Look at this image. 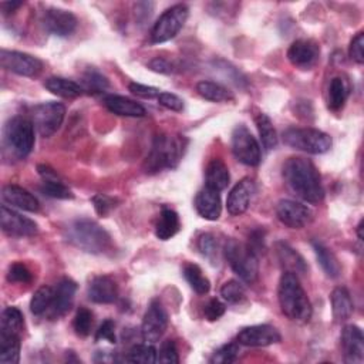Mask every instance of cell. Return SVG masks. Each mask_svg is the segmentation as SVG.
I'll return each mask as SVG.
<instances>
[{"label": "cell", "instance_id": "42", "mask_svg": "<svg viewBox=\"0 0 364 364\" xmlns=\"http://www.w3.org/2000/svg\"><path fill=\"white\" fill-rule=\"evenodd\" d=\"M239 353H240L239 343H229L218 349L209 361L212 364H230L238 360Z\"/></svg>", "mask_w": 364, "mask_h": 364}, {"label": "cell", "instance_id": "56", "mask_svg": "<svg viewBox=\"0 0 364 364\" xmlns=\"http://www.w3.org/2000/svg\"><path fill=\"white\" fill-rule=\"evenodd\" d=\"M363 225H364V221L361 219L358 222V225H357V236H358L360 240H363V238H364V235H363Z\"/></svg>", "mask_w": 364, "mask_h": 364}, {"label": "cell", "instance_id": "54", "mask_svg": "<svg viewBox=\"0 0 364 364\" xmlns=\"http://www.w3.org/2000/svg\"><path fill=\"white\" fill-rule=\"evenodd\" d=\"M37 171H39L40 176L43 178V181H54V179H58V175L54 172V169H51V168L47 167V165H39V167H37Z\"/></svg>", "mask_w": 364, "mask_h": 364}, {"label": "cell", "instance_id": "8", "mask_svg": "<svg viewBox=\"0 0 364 364\" xmlns=\"http://www.w3.org/2000/svg\"><path fill=\"white\" fill-rule=\"evenodd\" d=\"M188 13L190 11L186 5H175L167 9L152 26L151 41L160 44L174 39L181 32V29L184 27L188 19Z\"/></svg>", "mask_w": 364, "mask_h": 364}, {"label": "cell", "instance_id": "5", "mask_svg": "<svg viewBox=\"0 0 364 364\" xmlns=\"http://www.w3.org/2000/svg\"><path fill=\"white\" fill-rule=\"evenodd\" d=\"M34 126L25 117H13L5 124L4 145L16 160L26 158L34 147Z\"/></svg>", "mask_w": 364, "mask_h": 364}, {"label": "cell", "instance_id": "11", "mask_svg": "<svg viewBox=\"0 0 364 364\" xmlns=\"http://www.w3.org/2000/svg\"><path fill=\"white\" fill-rule=\"evenodd\" d=\"M0 65L8 72L23 77H36L43 70V63L37 57L15 50L0 51Z\"/></svg>", "mask_w": 364, "mask_h": 364}, {"label": "cell", "instance_id": "7", "mask_svg": "<svg viewBox=\"0 0 364 364\" xmlns=\"http://www.w3.org/2000/svg\"><path fill=\"white\" fill-rule=\"evenodd\" d=\"M283 141L293 150L312 155L325 154L332 148V138L316 129H289L283 133Z\"/></svg>", "mask_w": 364, "mask_h": 364}, {"label": "cell", "instance_id": "53", "mask_svg": "<svg viewBox=\"0 0 364 364\" xmlns=\"http://www.w3.org/2000/svg\"><path fill=\"white\" fill-rule=\"evenodd\" d=\"M148 67H150V70H152L155 73H161V74H171L174 72L172 65L168 62V60H165L162 57L152 58L148 63Z\"/></svg>", "mask_w": 364, "mask_h": 364}, {"label": "cell", "instance_id": "3", "mask_svg": "<svg viewBox=\"0 0 364 364\" xmlns=\"http://www.w3.org/2000/svg\"><path fill=\"white\" fill-rule=\"evenodd\" d=\"M67 240L87 254H105L111 249V236L91 219H76L67 226Z\"/></svg>", "mask_w": 364, "mask_h": 364}, {"label": "cell", "instance_id": "49", "mask_svg": "<svg viewBox=\"0 0 364 364\" xmlns=\"http://www.w3.org/2000/svg\"><path fill=\"white\" fill-rule=\"evenodd\" d=\"M204 315L209 322H215L225 315V305L218 299H211L204 308Z\"/></svg>", "mask_w": 364, "mask_h": 364}, {"label": "cell", "instance_id": "23", "mask_svg": "<svg viewBox=\"0 0 364 364\" xmlns=\"http://www.w3.org/2000/svg\"><path fill=\"white\" fill-rule=\"evenodd\" d=\"M118 296V287L110 276H96L89 285V299L98 305L114 303Z\"/></svg>", "mask_w": 364, "mask_h": 364}, {"label": "cell", "instance_id": "28", "mask_svg": "<svg viewBox=\"0 0 364 364\" xmlns=\"http://www.w3.org/2000/svg\"><path fill=\"white\" fill-rule=\"evenodd\" d=\"M181 229L179 216L175 211L164 208L155 222V236L161 240H168L174 238Z\"/></svg>", "mask_w": 364, "mask_h": 364}, {"label": "cell", "instance_id": "32", "mask_svg": "<svg viewBox=\"0 0 364 364\" xmlns=\"http://www.w3.org/2000/svg\"><path fill=\"white\" fill-rule=\"evenodd\" d=\"M313 248H315L316 258H318L322 269L325 271V273L332 279L339 278L340 272H342V266H340L337 258L334 256V254L329 248H326L325 245L318 244V242H315Z\"/></svg>", "mask_w": 364, "mask_h": 364}, {"label": "cell", "instance_id": "20", "mask_svg": "<svg viewBox=\"0 0 364 364\" xmlns=\"http://www.w3.org/2000/svg\"><path fill=\"white\" fill-rule=\"evenodd\" d=\"M77 292V283L72 279H63L54 290L53 305L48 309L51 319H58L65 316L73 306L74 296Z\"/></svg>", "mask_w": 364, "mask_h": 364}, {"label": "cell", "instance_id": "19", "mask_svg": "<svg viewBox=\"0 0 364 364\" xmlns=\"http://www.w3.org/2000/svg\"><path fill=\"white\" fill-rule=\"evenodd\" d=\"M344 360L350 364H361L364 360V337L360 327L349 325L342 332Z\"/></svg>", "mask_w": 364, "mask_h": 364}, {"label": "cell", "instance_id": "36", "mask_svg": "<svg viewBox=\"0 0 364 364\" xmlns=\"http://www.w3.org/2000/svg\"><path fill=\"white\" fill-rule=\"evenodd\" d=\"M53 300H54V289L50 286H41L39 287L32 300H30V311L33 315L40 316L43 313H46L51 305H53Z\"/></svg>", "mask_w": 364, "mask_h": 364}, {"label": "cell", "instance_id": "18", "mask_svg": "<svg viewBox=\"0 0 364 364\" xmlns=\"http://www.w3.org/2000/svg\"><path fill=\"white\" fill-rule=\"evenodd\" d=\"M255 194V182L251 178L240 179L232 188L226 200L228 212L232 216H239L245 214L251 205V200Z\"/></svg>", "mask_w": 364, "mask_h": 364}, {"label": "cell", "instance_id": "44", "mask_svg": "<svg viewBox=\"0 0 364 364\" xmlns=\"http://www.w3.org/2000/svg\"><path fill=\"white\" fill-rule=\"evenodd\" d=\"M198 249L201 254L208 258L209 261H214L218 254V242L216 238L212 233H204L198 239Z\"/></svg>", "mask_w": 364, "mask_h": 364}, {"label": "cell", "instance_id": "15", "mask_svg": "<svg viewBox=\"0 0 364 364\" xmlns=\"http://www.w3.org/2000/svg\"><path fill=\"white\" fill-rule=\"evenodd\" d=\"M238 343L247 347H268L282 340L276 327L269 325H256L244 327L238 333Z\"/></svg>", "mask_w": 364, "mask_h": 364}, {"label": "cell", "instance_id": "43", "mask_svg": "<svg viewBox=\"0 0 364 364\" xmlns=\"http://www.w3.org/2000/svg\"><path fill=\"white\" fill-rule=\"evenodd\" d=\"M91 326H93V315L89 309L86 308H80L76 313L74 322H73V327L76 334L86 337L90 334L91 332Z\"/></svg>", "mask_w": 364, "mask_h": 364}, {"label": "cell", "instance_id": "12", "mask_svg": "<svg viewBox=\"0 0 364 364\" xmlns=\"http://www.w3.org/2000/svg\"><path fill=\"white\" fill-rule=\"evenodd\" d=\"M168 326V315L162 306L160 300H152L150 308L147 309L143 326H141V334L144 342L147 343H157L164 336Z\"/></svg>", "mask_w": 364, "mask_h": 364}, {"label": "cell", "instance_id": "38", "mask_svg": "<svg viewBox=\"0 0 364 364\" xmlns=\"http://www.w3.org/2000/svg\"><path fill=\"white\" fill-rule=\"evenodd\" d=\"M158 353L155 347L151 343L147 344H136L130 349L126 360L130 363H137V364H154L157 363Z\"/></svg>", "mask_w": 364, "mask_h": 364}, {"label": "cell", "instance_id": "45", "mask_svg": "<svg viewBox=\"0 0 364 364\" xmlns=\"http://www.w3.org/2000/svg\"><path fill=\"white\" fill-rule=\"evenodd\" d=\"M33 279L32 272L23 264H13L8 272V280L11 283H30Z\"/></svg>", "mask_w": 364, "mask_h": 364}, {"label": "cell", "instance_id": "17", "mask_svg": "<svg viewBox=\"0 0 364 364\" xmlns=\"http://www.w3.org/2000/svg\"><path fill=\"white\" fill-rule=\"evenodd\" d=\"M0 225H2V230L11 236H33L39 230L34 221L8 208L6 205L0 208Z\"/></svg>", "mask_w": 364, "mask_h": 364}, {"label": "cell", "instance_id": "4", "mask_svg": "<svg viewBox=\"0 0 364 364\" xmlns=\"http://www.w3.org/2000/svg\"><path fill=\"white\" fill-rule=\"evenodd\" d=\"M186 138L176 136H157L151 151L144 162L147 174H157L162 169H171L178 165L186 151Z\"/></svg>", "mask_w": 364, "mask_h": 364}, {"label": "cell", "instance_id": "33", "mask_svg": "<svg viewBox=\"0 0 364 364\" xmlns=\"http://www.w3.org/2000/svg\"><path fill=\"white\" fill-rule=\"evenodd\" d=\"M25 320L18 308H6L0 318V333L20 336L23 332Z\"/></svg>", "mask_w": 364, "mask_h": 364}, {"label": "cell", "instance_id": "41", "mask_svg": "<svg viewBox=\"0 0 364 364\" xmlns=\"http://www.w3.org/2000/svg\"><path fill=\"white\" fill-rule=\"evenodd\" d=\"M82 87L87 93L98 94V93H103L105 89H108V80L103 74H100L98 72L90 70L84 74L83 82H82Z\"/></svg>", "mask_w": 364, "mask_h": 364}, {"label": "cell", "instance_id": "40", "mask_svg": "<svg viewBox=\"0 0 364 364\" xmlns=\"http://www.w3.org/2000/svg\"><path fill=\"white\" fill-rule=\"evenodd\" d=\"M40 191L50 197V198H56V200H72L74 195L73 193L69 190V187H66L60 179H54V181H43V186L40 187Z\"/></svg>", "mask_w": 364, "mask_h": 364}, {"label": "cell", "instance_id": "27", "mask_svg": "<svg viewBox=\"0 0 364 364\" xmlns=\"http://www.w3.org/2000/svg\"><path fill=\"white\" fill-rule=\"evenodd\" d=\"M330 300H332L333 316L337 322H346L347 319L351 318L354 305L350 297V293L346 287H336L330 294Z\"/></svg>", "mask_w": 364, "mask_h": 364}, {"label": "cell", "instance_id": "35", "mask_svg": "<svg viewBox=\"0 0 364 364\" xmlns=\"http://www.w3.org/2000/svg\"><path fill=\"white\" fill-rule=\"evenodd\" d=\"M349 97V84L342 77H334L329 86V108L333 111H339L344 107Z\"/></svg>", "mask_w": 364, "mask_h": 364}, {"label": "cell", "instance_id": "39", "mask_svg": "<svg viewBox=\"0 0 364 364\" xmlns=\"http://www.w3.org/2000/svg\"><path fill=\"white\" fill-rule=\"evenodd\" d=\"M221 296L229 305H238L247 299V292L238 280H229L221 287Z\"/></svg>", "mask_w": 364, "mask_h": 364}, {"label": "cell", "instance_id": "29", "mask_svg": "<svg viewBox=\"0 0 364 364\" xmlns=\"http://www.w3.org/2000/svg\"><path fill=\"white\" fill-rule=\"evenodd\" d=\"M44 87L53 93L57 97L62 98H77L83 94V87L73 82V80H67L63 77H50L46 80Z\"/></svg>", "mask_w": 364, "mask_h": 364}, {"label": "cell", "instance_id": "21", "mask_svg": "<svg viewBox=\"0 0 364 364\" xmlns=\"http://www.w3.org/2000/svg\"><path fill=\"white\" fill-rule=\"evenodd\" d=\"M2 200L5 204L16 207L27 212H39L40 204L37 198L27 190L19 186H6L2 190Z\"/></svg>", "mask_w": 364, "mask_h": 364}, {"label": "cell", "instance_id": "26", "mask_svg": "<svg viewBox=\"0 0 364 364\" xmlns=\"http://www.w3.org/2000/svg\"><path fill=\"white\" fill-rule=\"evenodd\" d=\"M276 254L285 272H290L294 275H303L308 272V265L305 259H303L293 248L285 244V242H279L276 245Z\"/></svg>", "mask_w": 364, "mask_h": 364}, {"label": "cell", "instance_id": "10", "mask_svg": "<svg viewBox=\"0 0 364 364\" xmlns=\"http://www.w3.org/2000/svg\"><path fill=\"white\" fill-rule=\"evenodd\" d=\"M232 152L242 164L256 167L262 160L259 143L247 126L239 124L232 133Z\"/></svg>", "mask_w": 364, "mask_h": 364}, {"label": "cell", "instance_id": "22", "mask_svg": "<svg viewBox=\"0 0 364 364\" xmlns=\"http://www.w3.org/2000/svg\"><path fill=\"white\" fill-rule=\"evenodd\" d=\"M195 209L201 218L207 221H218L222 214V202L218 191L204 188L197 194Z\"/></svg>", "mask_w": 364, "mask_h": 364}, {"label": "cell", "instance_id": "30", "mask_svg": "<svg viewBox=\"0 0 364 364\" xmlns=\"http://www.w3.org/2000/svg\"><path fill=\"white\" fill-rule=\"evenodd\" d=\"M20 336L0 333V363L18 364L20 360Z\"/></svg>", "mask_w": 364, "mask_h": 364}, {"label": "cell", "instance_id": "51", "mask_svg": "<svg viewBox=\"0 0 364 364\" xmlns=\"http://www.w3.org/2000/svg\"><path fill=\"white\" fill-rule=\"evenodd\" d=\"M130 91L141 98H158V96L161 94V90L157 87H151V86H145V84H140V83H131L129 86Z\"/></svg>", "mask_w": 364, "mask_h": 364}, {"label": "cell", "instance_id": "52", "mask_svg": "<svg viewBox=\"0 0 364 364\" xmlns=\"http://www.w3.org/2000/svg\"><path fill=\"white\" fill-rule=\"evenodd\" d=\"M101 340H107L112 344H115L117 339H115V325L112 320H105L97 330L96 333V342H101Z\"/></svg>", "mask_w": 364, "mask_h": 364}, {"label": "cell", "instance_id": "1", "mask_svg": "<svg viewBox=\"0 0 364 364\" xmlns=\"http://www.w3.org/2000/svg\"><path fill=\"white\" fill-rule=\"evenodd\" d=\"M283 178L289 188L303 201L319 204L325 198L322 178L315 164L303 157H292L283 165Z\"/></svg>", "mask_w": 364, "mask_h": 364}, {"label": "cell", "instance_id": "25", "mask_svg": "<svg viewBox=\"0 0 364 364\" xmlns=\"http://www.w3.org/2000/svg\"><path fill=\"white\" fill-rule=\"evenodd\" d=\"M230 181V175H229V169L225 165L223 161L215 158L212 160L205 171V182H207V188H211L214 191H223L228 188Z\"/></svg>", "mask_w": 364, "mask_h": 364}, {"label": "cell", "instance_id": "2", "mask_svg": "<svg viewBox=\"0 0 364 364\" xmlns=\"http://www.w3.org/2000/svg\"><path fill=\"white\" fill-rule=\"evenodd\" d=\"M278 299L282 313L293 322L306 323L312 318L311 300L301 287L297 275L283 272L279 280Z\"/></svg>", "mask_w": 364, "mask_h": 364}, {"label": "cell", "instance_id": "6", "mask_svg": "<svg viewBox=\"0 0 364 364\" xmlns=\"http://www.w3.org/2000/svg\"><path fill=\"white\" fill-rule=\"evenodd\" d=\"M223 254L232 271L242 280L248 285L256 282L259 275V262L256 252H254L249 245L240 244L236 239H228Z\"/></svg>", "mask_w": 364, "mask_h": 364}, {"label": "cell", "instance_id": "37", "mask_svg": "<svg viewBox=\"0 0 364 364\" xmlns=\"http://www.w3.org/2000/svg\"><path fill=\"white\" fill-rule=\"evenodd\" d=\"M184 278L190 283V286L198 293V294H207L211 289V282L207 276H204L201 268L194 264H188L184 266Z\"/></svg>", "mask_w": 364, "mask_h": 364}, {"label": "cell", "instance_id": "34", "mask_svg": "<svg viewBox=\"0 0 364 364\" xmlns=\"http://www.w3.org/2000/svg\"><path fill=\"white\" fill-rule=\"evenodd\" d=\"M255 123H256V127H258V131H259L264 148L266 151L275 150L276 145H278V134H276V130L273 127L272 119L266 114L261 112V114L256 115Z\"/></svg>", "mask_w": 364, "mask_h": 364}, {"label": "cell", "instance_id": "16", "mask_svg": "<svg viewBox=\"0 0 364 364\" xmlns=\"http://www.w3.org/2000/svg\"><path fill=\"white\" fill-rule=\"evenodd\" d=\"M77 18L65 9L51 8L47 9L43 15V26L46 30L58 37L72 36L77 29Z\"/></svg>", "mask_w": 364, "mask_h": 364}, {"label": "cell", "instance_id": "14", "mask_svg": "<svg viewBox=\"0 0 364 364\" xmlns=\"http://www.w3.org/2000/svg\"><path fill=\"white\" fill-rule=\"evenodd\" d=\"M319 56L320 47L313 40H296L287 50L289 62L300 70H311L319 62Z\"/></svg>", "mask_w": 364, "mask_h": 364}, {"label": "cell", "instance_id": "55", "mask_svg": "<svg viewBox=\"0 0 364 364\" xmlns=\"http://www.w3.org/2000/svg\"><path fill=\"white\" fill-rule=\"evenodd\" d=\"M23 5V2H6V4H2V9H4V13L5 15H11L18 8H20Z\"/></svg>", "mask_w": 364, "mask_h": 364}, {"label": "cell", "instance_id": "9", "mask_svg": "<svg viewBox=\"0 0 364 364\" xmlns=\"http://www.w3.org/2000/svg\"><path fill=\"white\" fill-rule=\"evenodd\" d=\"M66 117V107L60 103H41L32 111V123L40 137L48 138L62 127Z\"/></svg>", "mask_w": 364, "mask_h": 364}, {"label": "cell", "instance_id": "31", "mask_svg": "<svg viewBox=\"0 0 364 364\" xmlns=\"http://www.w3.org/2000/svg\"><path fill=\"white\" fill-rule=\"evenodd\" d=\"M197 91L202 98L214 103H225V101L233 100L232 93L225 86L215 82H208V80L200 82L197 84Z\"/></svg>", "mask_w": 364, "mask_h": 364}, {"label": "cell", "instance_id": "13", "mask_svg": "<svg viewBox=\"0 0 364 364\" xmlns=\"http://www.w3.org/2000/svg\"><path fill=\"white\" fill-rule=\"evenodd\" d=\"M278 219L287 228L301 229L312 221V211L300 202L292 200H282L276 207Z\"/></svg>", "mask_w": 364, "mask_h": 364}, {"label": "cell", "instance_id": "24", "mask_svg": "<svg viewBox=\"0 0 364 364\" xmlns=\"http://www.w3.org/2000/svg\"><path fill=\"white\" fill-rule=\"evenodd\" d=\"M104 105L108 111L121 117H144L147 114L145 108L127 97L123 96H108L104 98Z\"/></svg>", "mask_w": 364, "mask_h": 364}, {"label": "cell", "instance_id": "46", "mask_svg": "<svg viewBox=\"0 0 364 364\" xmlns=\"http://www.w3.org/2000/svg\"><path fill=\"white\" fill-rule=\"evenodd\" d=\"M157 361L165 363V364H178L179 363V356H178V349H176L175 342L165 340L162 343Z\"/></svg>", "mask_w": 364, "mask_h": 364}, {"label": "cell", "instance_id": "48", "mask_svg": "<svg viewBox=\"0 0 364 364\" xmlns=\"http://www.w3.org/2000/svg\"><path fill=\"white\" fill-rule=\"evenodd\" d=\"M157 100H158L160 105H162L167 110H171V111H175V112H179V111L184 110V101H182V98H179L178 96H175L172 93H161Z\"/></svg>", "mask_w": 364, "mask_h": 364}, {"label": "cell", "instance_id": "47", "mask_svg": "<svg viewBox=\"0 0 364 364\" xmlns=\"http://www.w3.org/2000/svg\"><path fill=\"white\" fill-rule=\"evenodd\" d=\"M349 56L357 65L364 63V33L360 32L356 34V37L351 40L349 47Z\"/></svg>", "mask_w": 364, "mask_h": 364}, {"label": "cell", "instance_id": "50", "mask_svg": "<svg viewBox=\"0 0 364 364\" xmlns=\"http://www.w3.org/2000/svg\"><path fill=\"white\" fill-rule=\"evenodd\" d=\"M93 204H94V208H96V212L100 215V216H105L108 215V212L115 207V200L108 197V195H104V194H97L96 197H93Z\"/></svg>", "mask_w": 364, "mask_h": 364}]
</instances>
